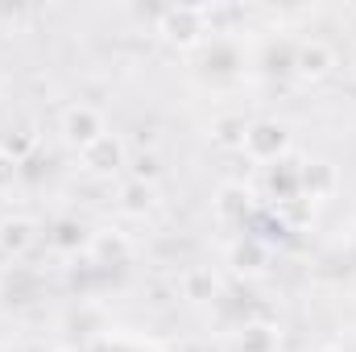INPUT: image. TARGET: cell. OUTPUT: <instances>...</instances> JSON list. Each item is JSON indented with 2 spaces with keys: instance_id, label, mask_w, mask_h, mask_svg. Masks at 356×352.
<instances>
[{
  "instance_id": "obj_1",
  "label": "cell",
  "mask_w": 356,
  "mask_h": 352,
  "mask_svg": "<svg viewBox=\"0 0 356 352\" xmlns=\"http://www.w3.org/2000/svg\"><path fill=\"white\" fill-rule=\"evenodd\" d=\"M108 129H104V116L91 108V104H71L67 112H63V137L83 154L88 145H95L99 137H104Z\"/></svg>"
},
{
  "instance_id": "obj_2",
  "label": "cell",
  "mask_w": 356,
  "mask_h": 352,
  "mask_svg": "<svg viewBox=\"0 0 356 352\" xmlns=\"http://www.w3.org/2000/svg\"><path fill=\"white\" fill-rule=\"evenodd\" d=\"M245 150H249V158H257V162H277V158L290 150V133H286V125H277V120H257V125H249V133H245Z\"/></svg>"
},
{
  "instance_id": "obj_3",
  "label": "cell",
  "mask_w": 356,
  "mask_h": 352,
  "mask_svg": "<svg viewBox=\"0 0 356 352\" xmlns=\"http://www.w3.org/2000/svg\"><path fill=\"white\" fill-rule=\"evenodd\" d=\"M336 67V54H332V46L327 42H302L298 46V54H294V71L302 75V79H323L327 71Z\"/></svg>"
},
{
  "instance_id": "obj_4",
  "label": "cell",
  "mask_w": 356,
  "mask_h": 352,
  "mask_svg": "<svg viewBox=\"0 0 356 352\" xmlns=\"http://www.w3.org/2000/svg\"><path fill=\"white\" fill-rule=\"evenodd\" d=\"M83 166H88L91 175H112V170H120V166H124V145H120V137L104 133L95 145H88V150H83Z\"/></svg>"
},
{
  "instance_id": "obj_5",
  "label": "cell",
  "mask_w": 356,
  "mask_h": 352,
  "mask_svg": "<svg viewBox=\"0 0 356 352\" xmlns=\"http://www.w3.org/2000/svg\"><path fill=\"white\" fill-rule=\"evenodd\" d=\"M298 186H302L311 199H323V195L336 186V170H332L327 162H307V166L298 170Z\"/></svg>"
},
{
  "instance_id": "obj_6",
  "label": "cell",
  "mask_w": 356,
  "mask_h": 352,
  "mask_svg": "<svg viewBox=\"0 0 356 352\" xmlns=\"http://www.w3.org/2000/svg\"><path fill=\"white\" fill-rule=\"evenodd\" d=\"M149 207H154V186L129 178V182L120 186V211H129V216H145Z\"/></svg>"
},
{
  "instance_id": "obj_7",
  "label": "cell",
  "mask_w": 356,
  "mask_h": 352,
  "mask_svg": "<svg viewBox=\"0 0 356 352\" xmlns=\"http://www.w3.org/2000/svg\"><path fill=\"white\" fill-rule=\"evenodd\" d=\"M33 241V224L29 220H4L0 224V249L4 253H25Z\"/></svg>"
},
{
  "instance_id": "obj_8",
  "label": "cell",
  "mask_w": 356,
  "mask_h": 352,
  "mask_svg": "<svg viewBox=\"0 0 356 352\" xmlns=\"http://www.w3.org/2000/svg\"><path fill=\"white\" fill-rule=\"evenodd\" d=\"M216 211H220V220H245V211H249V191H245V186H224L220 199H216Z\"/></svg>"
},
{
  "instance_id": "obj_9",
  "label": "cell",
  "mask_w": 356,
  "mask_h": 352,
  "mask_svg": "<svg viewBox=\"0 0 356 352\" xmlns=\"http://www.w3.org/2000/svg\"><path fill=\"white\" fill-rule=\"evenodd\" d=\"M245 133H249L245 120H220V125H216V141H220V145H241V150H245Z\"/></svg>"
},
{
  "instance_id": "obj_10",
  "label": "cell",
  "mask_w": 356,
  "mask_h": 352,
  "mask_svg": "<svg viewBox=\"0 0 356 352\" xmlns=\"http://www.w3.org/2000/svg\"><path fill=\"white\" fill-rule=\"evenodd\" d=\"M241 349L245 352H269L273 349V332H269V328H245Z\"/></svg>"
},
{
  "instance_id": "obj_11",
  "label": "cell",
  "mask_w": 356,
  "mask_h": 352,
  "mask_svg": "<svg viewBox=\"0 0 356 352\" xmlns=\"http://www.w3.org/2000/svg\"><path fill=\"white\" fill-rule=\"evenodd\" d=\"M182 290H186V298H203L207 290H216V282H211V273H207V269H191V273H186V282H182Z\"/></svg>"
},
{
  "instance_id": "obj_12",
  "label": "cell",
  "mask_w": 356,
  "mask_h": 352,
  "mask_svg": "<svg viewBox=\"0 0 356 352\" xmlns=\"http://www.w3.org/2000/svg\"><path fill=\"white\" fill-rule=\"evenodd\" d=\"M133 178H137V182H154V178H158V158H154V154H137V158H133Z\"/></svg>"
},
{
  "instance_id": "obj_13",
  "label": "cell",
  "mask_w": 356,
  "mask_h": 352,
  "mask_svg": "<svg viewBox=\"0 0 356 352\" xmlns=\"http://www.w3.org/2000/svg\"><path fill=\"white\" fill-rule=\"evenodd\" d=\"M33 141H38V137H33L29 129H21V137H8V141H4V154H13V158H21V154H25V150H29Z\"/></svg>"
},
{
  "instance_id": "obj_14",
  "label": "cell",
  "mask_w": 356,
  "mask_h": 352,
  "mask_svg": "<svg viewBox=\"0 0 356 352\" xmlns=\"http://www.w3.org/2000/svg\"><path fill=\"white\" fill-rule=\"evenodd\" d=\"M75 232L83 237V228H79V224H58V237H54V241H58V245H75Z\"/></svg>"
},
{
  "instance_id": "obj_15",
  "label": "cell",
  "mask_w": 356,
  "mask_h": 352,
  "mask_svg": "<svg viewBox=\"0 0 356 352\" xmlns=\"http://www.w3.org/2000/svg\"><path fill=\"white\" fill-rule=\"evenodd\" d=\"M327 352H340V349H327Z\"/></svg>"
}]
</instances>
